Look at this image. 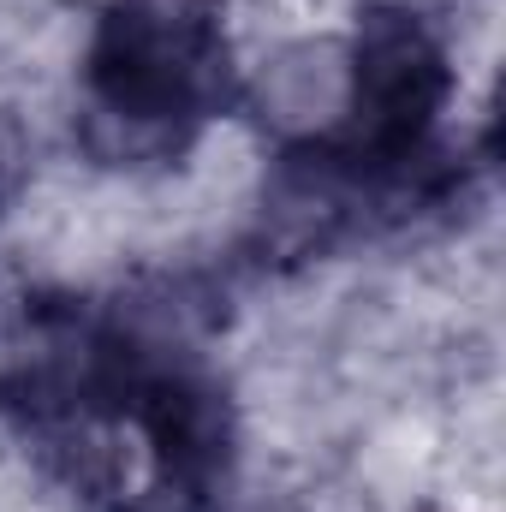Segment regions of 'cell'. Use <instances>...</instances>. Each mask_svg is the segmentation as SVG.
I'll use <instances>...</instances> for the list:
<instances>
[{
	"label": "cell",
	"instance_id": "2",
	"mask_svg": "<svg viewBox=\"0 0 506 512\" xmlns=\"http://www.w3.org/2000/svg\"><path fill=\"white\" fill-rule=\"evenodd\" d=\"M447 96V60L435 36L405 18L376 12L358 36V66H352V114L340 131V161L352 167H387L417 155Z\"/></svg>",
	"mask_w": 506,
	"mask_h": 512
},
{
	"label": "cell",
	"instance_id": "1",
	"mask_svg": "<svg viewBox=\"0 0 506 512\" xmlns=\"http://www.w3.org/2000/svg\"><path fill=\"white\" fill-rule=\"evenodd\" d=\"M221 78V18L209 0H126L96 42V90L120 120H185Z\"/></svg>",
	"mask_w": 506,
	"mask_h": 512
}]
</instances>
